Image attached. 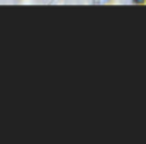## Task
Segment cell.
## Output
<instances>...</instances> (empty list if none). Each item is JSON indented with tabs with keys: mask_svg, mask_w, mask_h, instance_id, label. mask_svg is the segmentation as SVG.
Returning a JSON list of instances; mask_svg holds the SVG:
<instances>
[{
	"mask_svg": "<svg viewBox=\"0 0 146 144\" xmlns=\"http://www.w3.org/2000/svg\"><path fill=\"white\" fill-rule=\"evenodd\" d=\"M136 3H143V2H146V0H134Z\"/></svg>",
	"mask_w": 146,
	"mask_h": 144,
	"instance_id": "1",
	"label": "cell"
}]
</instances>
